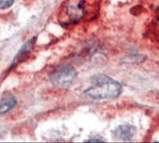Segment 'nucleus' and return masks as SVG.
<instances>
[{"mask_svg":"<svg viewBox=\"0 0 159 143\" xmlns=\"http://www.w3.org/2000/svg\"><path fill=\"white\" fill-rule=\"evenodd\" d=\"M88 142H102V140L100 139H90L88 141Z\"/></svg>","mask_w":159,"mask_h":143,"instance_id":"obj_7","label":"nucleus"},{"mask_svg":"<svg viewBox=\"0 0 159 143\" xmlns=\"http://www.w3.org/2000/svg\"><path fill=\"white\" fill-rule=\"evenodd\" d=\"M34 43V41L32 39L24 45V46L21 48V50L14 58L11 67H14L17 64H19V63L23 62L27 58L29 54L33 49Z\"/></svg>","mask_w":159,"mask_h":143,"instance_id":"obj_4","label":"nucleus"},{"mask_svg":"<svg viewBox=\"0 0 159 143\" xmlns=\"http://www.w3.org/2000/svg\"><path fill=\"white\" fill-rule=\"evenodd\" d=\"M14 0H0V9L9 7L13 4Z\"/></svg>","mask_w":159,"mask_h":143,"instance_id":"obj_6","label":"nucleus"},{"mask_svg":"<svg viewBox=\"0 0 159 143\" xmlns=\"http://www.w3.org/2000/svg\"><path fill=\"white\" fill-rule=\"evenodd\" d=\"M136 132L134 126L130 124L121 125L114 131V137L120 141H130L133 139Z\"/></svg>","mask_w":159,"mask_h":143,"instance_id":"obj_3","label":"nucleus"},{"mask_svg":"<svg viewBox=\"0 0 159 143\" xmlns=\"http://www.w3.org/2000/svg\"><path fill=\"white\" fill-rule=\"evenodd\" d=\"M76 76L77 72L75 68L70 64H65L55 70L51 74L50 79L53 85L63 87L70 85Z\"/></svg>","mask_w":159,"mask_h":143,"instance_id":"obj_2","label":"nucleus"},{"mask_svg":"<svg viewBox=\"0 0 159 143\" xmlns=\"http://www.w3.org/2000/svg\"><path fill=\"white\" fill-rule=\"evenodd\" d=\"M17 101L11 93H5L0 99V115L6 113L16 105Z\"/></svg>","mask_w":159,"mask_h":143,"instance_id":"obj_5","label":"nucleus"},{"mask_svg":"<svg viewBox=\"0 0 159 143\" xmlns=\"http://www.w3.org/2000/svg\"><path fill=\"white\" fill-rule=\"evenodd\" d=\"M92 85L84 91V93L94 99L114 98L120 95L122 85L117 80L102 74L91 77Z\"/></svg>","mask_w":159,"mask_h":143,"instance_id":"obj_1","label":"nucleus"}]
</instances>
